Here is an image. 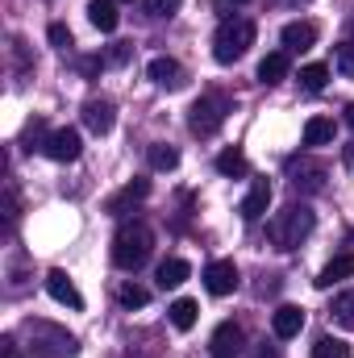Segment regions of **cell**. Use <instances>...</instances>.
I'll return each instance as SVG.
<instances>
[{"label": "cell", "mask_w": 354, "mask_h": 358, "mask_svg": "<svg viewBox=\"0 0 354 358\" xmlns=\"http://www.w3.org/2000/svg\"><path fill=\"white\" fill-rule=\"evenodd\" d=\"M267 204H271V183L267 179H255L250 192H246V200L238 204V213H242V221H259L267 213Z\"/></svg>", "instance_id": "cell-12"}, {"label": "cell", "mask_w": 354, "mask_h": 358, "mask_svg": "<svg viewBox=\"0 0 354 358\" xmlns=\"http://www.w3.org/2000/svg\"><path fill=\"white\" fill-rule=\"evenodd\" d=\"M250 46H255V21H250V17H229V21H221L217 34H213V59L225 63V67L238 63Z\"/></svg>", "instance_id": "cell-1"}, {"label": "cell", "mask_w": 354, "mask_h": 358, "mask_svg": "<svg viewBox=\"0 0 354 358\" xmlns=\"http://www.w3.org/2000/svg\"><path fill=\"white\" fill-rule=\"evenodd\" d=\"M46 38H50V46H55V50H71V29H67L63 21H55V25L46 29Z\"/></svg>", "instance_id": "cell-28"}, {"label": "cell", "mask_w": 354, "mask_h": 358, "mask_svg": "<svg viewBox=\"0 0 354 358\" xmlns=\"http://www.w3.org/2000/svg\"><path fill=\"white\" fill-rule=\"evenodd\" d=\"M42 150H46V159H55V163H76L80 150H84V142H80L76 129H50Z\"/></svg>", "instance_id": "cell-5"}, {"label": "cell", "mask_w": 354, "mask_h": 358, "mask_svg": "<svg viewBox=\"0 0 354 358\" xmlns=\"http://www.w3.org/2000/svg\"><path fill=\"white\" fill-rule=\"evenodd\" d=\"M346 163H351V167H354V146H351V150H346Z\"/></svg>", "instance_id": "cell-34"}, {"label": "cell", "mask_w": 354, "mask_h": 358, "mask_svg": "<svg viewBox=\"0 0 354 358\" xmlns=\"http://www.w3.org/2000/svg\"><path fill=\"white\" fill-rule=\"evenodd\" d=\"M150 250H155V234H150L146 225H138V221L121 225L117 238H113V263L121 271H138L150 259Z\"/></svg>", "instance_id": "cell-3"}, {"label": "cell", "mask_w": 354, "mask_h": 358, "mask_svg": "<svg viewBox=\"0 0 354 358\" xmlns=\"http://www.w3.org/2000/svg\"><path fill=\"white\" fill-rule=\"evenodd\" d=\"M146 159H150V167H155V171H176V167H179V150H176V146H167V142H155Z\"/></svg>", "instance_id": "cell-22"}, {"label": "cell", "mask_w": 354, "mask_h": 358, "mask_svg": "<svg viewBox=\"0 0 354 358\" xmlns=\"http://www.w3.org/2000/svg\"><path fill=\"white\" fill-rule=\"evenodd\" d=\"M113 121H117V108H113V100H104V96H92L88 104H84V125H88L92 134H108V129H113Z\"/></svg>", "instance_id": "cell-8"}, {"label": "cell", "mask_w": 354, "mask_h": 358, "mask_svg": "<svg viewBox=\"0 0 354 358\" xmlns=\"http://www.w3.org/2000/svg\"><path fill=\"white\" fill-rule=\"evenodd\" d=\"M271 329H275V338H279V342L296 338V334L304 329V308H296V304H279V308H275V317H271Z\"/></svg>", "instance_id": "cell-9"}, {"label": "cell", "mask_w": 354, "mask_h": 358, "mask_svg": "<svg viewBox=\"0 0 354 358\" xmlns=\"http://www.w3.org/2000/svg\"><path fill=\"white\" fill-rule=\"evenodd\" d=\"M129 55H134V50L121 42V46H113V50H108V63H113V67H121V63H129Z\"/></svg>", "instance_id": "cell-31"}, {"label": "cell", "mask_w": 354, "mask_h": 358, "mask_svg": "<svg viewBox=\"0 0 354 358\" xmlns=\"http://www.w3.org/2000/svg\"><path fill=\"white\" fill-rule=\"evenodd\" d=\"M238 350H242V325L221 321L213 329V358H238Z\"/></svg>", "instance_id": "cell-10"}, {"label": "cell", "mask_w": 354, "mask_h": 358, "mask_svg": "<svg viewBox=\"0 0 354 358\" xmlns=\"http://www.w3.org/2000/svg\"><path fill=\"white\" fill-rule=\"evenodd\" d=\"M283 76H288V50H271L263 63H259V84L271 88V84H279Z\"/></svg>", "instance_id": "cell-17"}, {"label": "cell", "mask_w": 354, "mask_h": 358, "mask_svg": "<svg viewBox=\"0 0 354 358\" xmlns=\"http://www.w3.org/2000/svg\"><path fill=\"white\" fill-rule=\"evenodd\" d=\"M187 275H192L187 259H163V263H159V287H179Z\"/></svg>", "instance_id": "cell-19"}, {"label": "cell", "mask_w": 354, "mask_h": 358, "mask_svg": "<svg viewBox=\"0 0 354 358\" xmlns=\"http://www.w3.org/2000/svg\"><path fill=\"white\" fill-rule=\"evenodd\" d=\"M346 125L354 129V104H346Z\"/></svg>", "instance_id": "cell-33"}, {"label": "cell", "mask_w": 354, "mask_h": 358, "mask_svg": "<svg viewBox=\"0 0 354 358\" xmlns=\"http://www.w3.org/2000/svg\"><path fill=\"white\" fill-rule=\"evenodd\" d=\"M279 38H283L288 50H309V46L317 42V25H309V21H288Z\"/></svg>", "instance_id": "cell-14"}, {"label": "cell", "mask_w": 354, "mask_h": 358, "mask_svg": "<svg viewBox=\"0 0 354 358\" xmlns=\"http://www.w3.org/2000/svg\"><path fill=\"white\" fill-rule=\"evenodd\" d=\"M46 292H50L59 304H67L71 313H80V308H84V296H80V287L71 283V275H67V271H50V275H46Z\"/></svg>", "instance_id": "cell-7"}, {"label": "cell", "mask_w": 354, "mask_h": 358, "mask_svg": "<svg viewBox=\"0 0 354 358\" xmlns=\"http://www.w3.org/2000/svg\"><path fill=\"white\" fill-rule=\"evenodd\" d=\"M117 4H121V0H117Z\"/></svg>", "instance_id": "cell-37"}, {"label": "cell", "mask_w": 354, "mask_h": 358, "mask_svg": "<svg viewBox=\"0 0 354 358\" xmlns=\"http://www.w3.org/2000/svg\"><path fill=\"white\" fill-rule=\"evenodd\" d=\"M4 358H21L17 355V346H13V338H4Z\"/></svg>", "instance_id": "cell-32"}, {"label": "cell", "mask_w": 354, "mask_h": 358, "mask_svg": "<svg viewBox=\"0 0 354 358\" xmlns=\"http://www.w3.org/2000/svg\"><path fill=\"white\" fill-rule=\"evenodd\" d=\"M334 142V121L330 117H309L304 121V146H325Z\"/></svg>", "instance_id": "cell-18"}, {"label": "cell", "mask_w": 354, "mask_h": 358, "mask_svg": "<svg viewBox=\"0 0 354 358\" xmlns=\"http://www.w3.org/2000/svg\"><path fill=\"white\" fill-rule=\"evenodd\" d=\"M146 76H150V84H159V88H183V67H179L176 59H167V55L150 59Z\"/></svg>", "instance_id": "cell-11"}, {"label": "cell", "mask_w": 354, "mask_h": 358, "mask_svg": "<svg viewBox=\"0 0 354 358\" xmlns=\"http://www.w3.org/2000/svg\"><path fill=\"white\" fill-rule=\"evenodd\" d=\"M330 313H334V321H338L342 329H354V287H351V292H342V296L334 300V308H330Z\"/></svg>", "instance_id": "cell-25"}, {"label": "cell", "mask_w": 354, "mask_h": 358, "mask_svg": "<svg viewBox=\"0 0 354 358\" xmlns=\"http://www.w3.org/2000/svg\"><path fill=\"white\" fill-rule=\"evenodd\" d=\"M292 187H304V192H317L321 187V179H325V167L321 163H304V167H296L292 163Z\"/></svg>", "instance_id": "cell-20"}, {"label": "cell", "mask_w": 354, "mask_h": 358, "mask_svg": "<svg viewBox=\"0 0 354 358\" xmlns=\"http://www.w3.org/2000/svg\"><path fill=\"white\" fill-rule=\"evenodd\" d=\"M146 196H150V179H134V183H125V187L108 200V213H113V217H121L129 204H138V200H146Z\"/></svg>", "instance_id": "cell-13"}, {"label": "cell", "mask_w": 354, "mask_h": 358, "mask_svg": "<svg viewBox=\"0 0 354 358\" xmlns=\"http://www.w3.org/2000/svg\"><path fill=\"white\" fill-rule=\"evenodd\" d=\"M279 4H309V0H279Z\"/></svg>", "instance_id": "cell-35"}, {"label": "cell", "mask_w": 354, "mask_h": 358, "mask_svg": "<svg viewBox=\"0 0 354 358\" xmlns=\"http://www.w3.org/2000/svg\"><path fill=\"white\" fill-rule=\"evenodd\" d=\"M204 287H208L213 296H229V292H238V267H234L229 259L208 263V267H204Z\"/></svg>", "instance_id": "cell-6"}, {"label": "cell", "mask_w": 354, "mask_h": 358, "mask_svg": "<svg viewBox=\"0 0 354 358\" xmlns=\"http://www.w3.org/2000/svg\"><path fill=\"white\" fill-rule=\"evenodd\" d=\"M354 275V255H338V259H330L325 267H321V275L313 279L317 287H334V283H342V279H351Z\"/></svg>", "instance_id": "cell-15"}, {"label": "cell", "mask_w": 354, "mask_h": 358, "mask_svg": "<svg viewBox=\"0 0 354 358\" xmlns=\"http://www.w3.org/2000/svg\"><path fill=\"white\" fill-rule=\"evenodd\" d=\"M117 300H121L125 308H146L150 292H146V287H138V283H121V287H117Z\"/></svg>", "instance_id": "cell-27"}, {"label": "cell", "mask_w": 354, "mask_h": 358, "mask_svg": "<svg viewBox=\"0 0 354 358\" xmlns=\"http://www.w3.org/2000/svg\"><path fill=\"white\" fill-rule=\"evenodd\" d=\"M217 171H221V176H246L250 163H246L242 150H221V155H217Z\"/></svg>", "instance_id": "cell-24"}, {"label": "cell", "mask_w": 354, "mask_h": 358, "mask_svg": "<svg viewBox=\"0 0 354 358\" xmlns=\"http://www.w3.org/2000/svg\"><path fill=\"white\" fill-rule=\"evenodd\" d=\"M330 84V67L325 63H309V67H300V88L304 92H321Z\"/></svg>", "instance_id": "cell-23"}, {"label": "cell", "mask_w": 354, "mask_h": 358, "mask_svg": "<svg viewBox=\"0 0 354 358\" xmlns=\"http://www.w3.org/2000/svg\"><path fill=\"white\" fill-rule=\"evenodd\" d=\"M234 4H246V0H234Z\"/></svg>", "instance_id": "cell-36"}, {"label": "cell", "mask_w": 354, "mask_h": 358, "mask_svg": "<svg viewBox=\"0 0 354 358\" xmlns=\"http://www.w3.org/2000/svg\"><path fill=\"white\" fill-rule=\"evenodd\" d=\"M313 358H351V346H346L342 338H317Z\"/></svg>", "instance_id": "cell-26"}, {"label": "cell", "mask_w": 354, "mask_h": 358, "mask_svg": "<svg viewBox=\"0 0 354 358\" xmlns=\"http://www.w3.org/2000/svg\"><path fill=\"white\" fill-rule=\"evenodd\" d=\"M229 96H221V92H208V96H200L196 104H192V113H187V125H192V134H200V138H208V134H217L221 125H225V117H229Z\"/></svg>", "instance_id": "cell-4"}, {"label": "cell", "mask_w": 354, "mask_h": 358, "mask_svg": "<svg viewBox=\"0 0 354 358\" xmlns=\"http://www.w3.org/2000/svg\"><path fill=\"white\" fill-rule=\"evenodd\" d=\"M179 4L183 0H146V17H171L179 13Z\"/></svg>", "instance_id": "cell-30"}, {"label": "cell", "mask_w": 354, "mask_h": 358, "mask_svg": "<svg viewBox=\"0 0 354 358\" xmlns=\"http://www.w3.org/2000/svg\"><path fill=\"white\" fill-rule=\"evenodd\" d=\"M313 208L309 204H288L283 213H275L271 217V225H267V234H271V242L279 246V250H296L309 234H313Z\"/></svg>", "instance_id": "cell-2"}, {"label": "cell", "mask_w": 354, "mask_h": 358, "mask_svg": "<svg viewBox=\"0 0 354 358\" xmlns=\"http://www.w3.org/2000/svg\"><path fill=\"white\" fill-rule=\"evenodd\" d=\"M88 21L100 29V34H113L117 21H121V17H117V0H92L88 4Z\"/></svg>", "instance_id": "cell-16"}, {"label": "cell", "mask_w": 354, "mask_h": 358, "mask_svg": "<svg viewBox=\"0 0 354 358\" xmlns=\"http://www.w3.org/2000/svg\"><path fill=\"white\" fill-rule=\"evenodd\" d=\"M338 71H342L346 80H354V42H342V46H338Z\"/></svg>", "instance_id": "cell-29"}, {"label": "cell", "mask_w": 354, "mask_h": 358, "mask_svg": "<svg viewBox=\"0 0 354 358\" xmlns=\"http://www.w3.org/2000/svg\"><path fill=\"white\" fill-rule=\"evenodd\" d=\"M167 313H171V325H176L179 334H187V329L196 325V317H200V308H196V300H187V296H183V300H176V304H171Z\"/></svg>", "instance_id": "cell-21"}]
</instances>
